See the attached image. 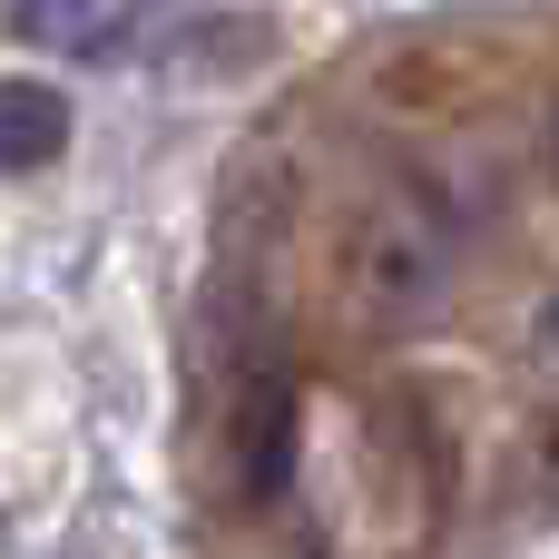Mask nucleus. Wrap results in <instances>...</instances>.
Masks as SVG:
<instances>
[{
  "label": "nucleus",
  "mask_w": 559,
  "mask_h": 559,
  "mask_svg": "<svg viewBox=\"0 0 559 559\" xmlns=\"http://www.w3.org/2000/svg\"><path fill=\"white\" fill-rule=\"evenodd\" d=\"M69 147V98L39 79H0V177H39Z\"/></svg>",
  "instance_id": "7ed1b4c3"
},
{
  "label": "nucleus",
  "mask_w": 559,
  "mask_h": 559,
  "mask_svg": "<svg viewBox=\"0 0 559 559\" xmlns=\"http://www.w3.org/2000/svg\"><path fill=\"white\" fill-rule=\"evenodd\" d=\"M108 29L98 0H20V39H49V49H88Z\"/></svg>",
  "instance_id": "20e7f679"
},
{
  "label": "nucleus",
  "mask_w": 559,
  "mask_h": 559,
  "mask_svg": "<svg viewBox=\"0 0 559 559\" xmlns=\"http://www.w3.org/2000/svg\"><path fill=\"white\" fill-rule=\"evenodd\" d=\"M452 255H462L452 206L432 187H383L344 236V314L364 334H413L452 285Z\"/></svg>",
  "instance_id": "f257e3e1"
},
{
  "label": "nucleus",
  "mask_w": 559,
  "mask_h": 559,
  "mask_svg": "<svg viewBox=\"0 0 559 559\" xmlns=\"http://www.w3.org/2000/svg\"><path fill=\"white\" fill-rule=\"evenodd\" d=\"M226 472L246 501H275L285 472H295V383L275 364H246L236 393H226Z\"/></svg>",
  "instance_id": "f03ea898"
}]
</instances>
